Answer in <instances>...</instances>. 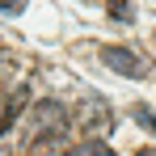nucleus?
Wrapping results in <instances>:
<instances>
[{
  "label": "nucleus",
  "instance_id": "obj_1",
  "mask_svg": "<svg viewBox=\"0 0 156 156\" xmlns=\"http://www.w3.org/2000/svg\"><path fill=\"white\" fill-rule=\"evenodd\" d=\"M72 131V110L63 101H38L30 114V148L38 144H59Z\"/></svg>",
  "mask_w": 156,
  "mask_h": 156
},
{
  "label": "nucleus",
  "instance_id": "obj_2",
  "mask_svg": "<svg viewBox=\"0 0 156 156\" xmlns=\"http://www.w3.org/2000/svg\"><path fill=\"white\" fill-rule=\"evenodd\" d=\"M72 118H76V127L84 131L89 139H101V135H110V131H114V110H110L105 101H97V97L80 101Z\"/></svg>",
  "mask_w": 156,
  "mask_h": 156
},
{
  "label": "nucleus",
  "instance_id": "obj_3",
  "mask_svg": "<svg viewBox=\"0 0 156 156\" xmlns=\"http://www.w3.org/2000/svg\"><path fill=\"white\" fill-rule=\"evenodd\" d=\"M101 63L118 76H131V80L148 76V59L139 51H131V47H101Z\"/></svg>",
  "mask_w": 156,
  "mask_h": 156
},
{
  "label": "nucleus",
  "instance_id": "obj_4",
  "mask_svg": "<svg viewBox=\"0 0 156 156\" xmlns=\"http://www.w3.org/2000/svg\"><path fill=\"white\" fill-rule=\"evenodd\" d=\"M26 101H30V89H17V93L9 97V105H0V135L13 127V122H17V114L26 110Z\"/></svg>",
  "mask_w": 156,
  "mask_h": 156
},
{
  "label": "nucleus",
  "instance_id": "obj_5",
  "mask_svg": "<svg viewBox=\"0 0 156 156\" xmlns=\"http://www.w3.org/2000/svg\"><path fill=\"white\" fill-rule=\"evenodd\" d=\"M105 13H110L114 21H131V0H110V4H105Z\"/></svg>",
  "mask_w": 156,
  "mask_h": 156
},
{
  "label": "nucleus",
  "instance_id": "obj_6",
  "mask_svg": "<svg viewBox=\"0 0 156 156\" xmlns=\"http://www.w3.org/2000/svg\"><path fill=\"white\" fill-rule=\"evenodd\" d=\"M135 118H139V127H148L156 135V110H152V105H135Z\"/></svg>",
  "mask_w": 156,
  "mask_h": 156
},
{
  "label": "nucleus",
  "instance_id": "obj_7",
  "mask_svg": "<svg viewBox=\"0 0 156 156\" xmlns=\"http://www.w3.org/2000/svg\"><path fill=\"white\" fill-rule=\"evenodd\" d=\"M26 0H0V13H21Z\"/></svg>",
  "mask_w": 156,
  "mask_h": 156
}]
</instances>
